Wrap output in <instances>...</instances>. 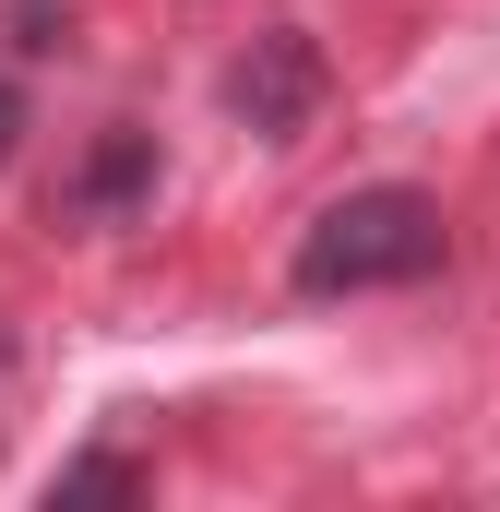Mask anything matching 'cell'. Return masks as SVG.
I'll list each match as a JSON object with an SVG mask.
<instances>
[{
  "mask_svg": "<svg viewBox=\"0 0 500 512\" xmlns=\"http://www.w3.org/2000/svg\"><path fill=\"white\" fill-rule=\"evenodd\" d=\"M429 274H441V203L405 191V179L322 203L298 227V262H286L298 298H381V286H429Z\"/></svg>",
  "mask_w": 500,
  "mask_h": 512,
  "instance_id": "1",
  "label": "cell"
},
{
  "mask_svg": "<svg viewBox=\"0 0 500 512\" xmlns=\"http://www.w3.org/2000/svg\"><path fill=\"white\" fill-rule=\"evenodd\" d=\"M227 108H239L262 143H298V131H310V108H322V48H310L298 24L250 36V60L227 72Z\"/></svg>",
  "mask_w": 500,
  "mask_h": 512,
  "instance_id": "2",
  "label": "cell"
},
{
  "mask_svg": "<svg viewBox=\"0 0 500 512\" xmlns=\"http://www.w3.org/2000/svg\"><path fill=\"white\" fill-rule=\"evenodd\" d=\"M131 191H155V143H143V131H120V143H108V155L84 167V191H72V215H120Z\"/></svg>",
  "mask_w": 500,
  "mask_h": 512,
  "instance_id": "3",
  "label": "cell"
},
{
  "mask_svg": "<svg viewBox=\"0 0 500 512\" xmlns=\"http://www.w3.org/2000/svg\"><path fill=\"white\" fill-rule=\"evenodd\" d=\"M131 489H143V465H131V453H84V465H60V489H48V501H131Z\"/></svg>",
  "mask_w": 500,
  "mask_h": 512,
  "instance_id": "4",
  "label": "cell"
},
{
  "mask_svg": "<svg viewBox=\"0 0 500 512\" xmlns=\"http://www.w3.org/2000/svg\"><path fill=\"white\" fill-rule=\"evenodd\" d=\"M12 131H24V96H12V84H0V155H12Z\"/></svg>",
  "mask_w": 500,
  "mask_h": 512,
  "instance_id": "5",
  "label": "cell"
}]
</instances>
